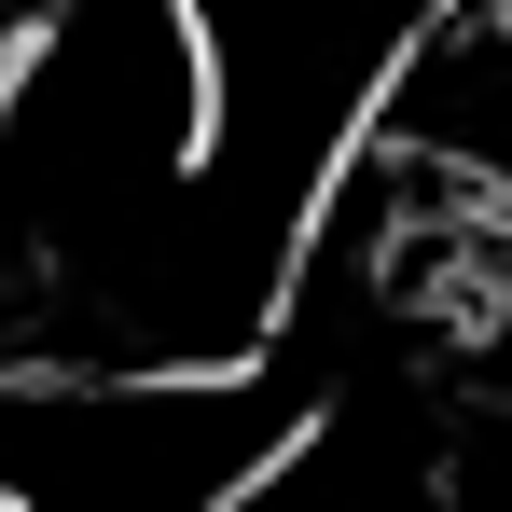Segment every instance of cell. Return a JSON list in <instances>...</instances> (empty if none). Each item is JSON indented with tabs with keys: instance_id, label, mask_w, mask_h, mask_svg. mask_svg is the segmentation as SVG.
Listing matches in <instances>:
<instances>
[{
	"instance_id": "obj_1",
	"label": "cell",
	"mask_w": 512,
	"mask_h": 512,
	"mask_svg": "<svg viewBox=\"0 0 512 512\" xmlns=\"http://www.w3.org/2000/svg\"><path fill=\"white\" fill-rule=\"evenodd\" d=\"M305 443V388L263 360H97L0 402L14 512H236Z\"/></svg>"
},
{
	"instance_id": "obj_2",
	"label": "cell",
	"mask_w": 512,
	"mask_h": 512,
	"mask_svg": "<svg viewBox=\"0 0 512 512\" xmlns=\"http://www.w3.org/2000/svg\"><path fill=\"white\" fill-rule=\"evenodd\" d=\"M14 56H28V42H14V28H0V111H14Z\"/></svg>"
}]
</instances>
